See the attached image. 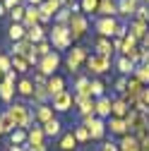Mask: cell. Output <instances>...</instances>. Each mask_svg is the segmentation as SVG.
Returning <instances> with one entry per match:
<instances>
[{"label": "cell", "mask_w": 149, "mask_h": 151, "mask_svg": "<svg viewBox=\"0 0 149 151\" xmlns=\"http://www.w3.org/2000/svg\"><path fill=\"white\" fill-rule=\"evenodd\" d=\"M7 113H10V118L14 120L17 129H29L31 122H34V110L27 103H12L7 108Z\"/></svg>", "instance_id": "6da1fadb"}, {"label": "cell", "mask_w": 149, "mask_h": 151, "mask_svg": "<svg viewBox=\"0 0 149 151\" xmlns=\"http://www.w3.org/2000/svg\"><path fill=\"white\" fill-rule=\"evenodd\" d=\"M48 41L55 50H67L72 46V36H70L67 24H55L53 22V29L48 31Z\"/></svg>", "instance_id": "7a4b0ae2"}, {"label": "cell", "mask_w": 149, "mask_h": 151, "mask_svg": "<svg viewBox=\"0 0 149 151\" xmlns=\"http://www.w3.org/2000/svg\"><path fill=\"white\" fill-rule=\"evenodd\" d=\"M67 29H70L72 41L84 39V36H87V31H89V19H87V14H84V12H72L70 22H67Z\"/></svg>", "instance_id": "3957f363"}, {"label": "cell", "mask_w": 149, "mask_h": 151, "mask_svg": "<svg viewBox=\"0 0 149 151\" xmlns=\"http://www.w3.org/2000/svg\"><path fill=\"white\" fill-rule=\"evenodd\" d=\"M87 58H89L87 48H84V46H74V48L67 50V55H65V67H67L70 72H80V67H82V63H87Z\"/></svg>", "instance_id": "277c9868"}, {"label": "cell", "mask_w": 149, "mask_h": 151, "mask_svg": "<svg viewBox=\"0 0 149 151\" xmlns=\"http://www.w3.org/2000/svg\"><path fill=\"white\" fill-rule=\"evenodd\" d=\"M87 70L94 72V74H103L111 70V55H101V53H91L87 58Z\"/></svg>", "instance_id": "5b68a950"}, {"label": "cell", "mask_w": 149, "mask_h": 151, "mask_svg": "<svg viewBox=\"0 0 149 151\" xmlns=\"http://www.w3.org/2000/svg\"><path fill=\"white\" fill-rule=\"evenodd\" d=\"M94 29H96V34L101 39H113L116 29H118V22H116V17H99L94 22Z\"/></svg>", "instance_id": "8992f818"}, {"label": "cell", "mask_w": 149, "mask_h": 151, "mask_svg": "<svg viewBox=\"0 0 149 151\" xmlns=\"http://www.w3.org/2000/svg\"><path fill=\"white\" fill-rule=\"evenodd\" d=\"M58 65H60V55L58 53H48V55H43V58L39 60V65H36V70H39L43 77H53L55 74V70H58Z\"/></svg>", "instance_id": "52a82bcc"}, {"label": "cell", "mask_w": 149, "mask_h": 151, "mask_svg": "<svg viewBox=\"0 0 149 151\" xmlns=\"http://www.w3.org/2000/svg\"><path fill=\"white\" fill-rule=\"evenodd\" d=\"M60 7H63V5H60V0H43V3L39 5V24L53 22Z\"/></svg>", "instance_id": "ba28073f"}, {"label": "cell", "mask_w": 149, "mask_h": 151, "mask_svg": "<svg viewBox=\"0 0 149 151\" xmlns=\"http://www.w3.org/2000/svg\"><path fill=\"white\" fill-rule=\"evenodd\" d=\"M51 106H53V110L55 113H65V110H70L72 106H74V93L72 91H60V93H55V96L51 99Z\"/></svg>", "instance_id": "9c48e42d"}, {"label": "cell", "mask_w": 149, "mask_h": 151, "mask_svg": "<svg viewBox=\"0 0 149 151\" xmlns=\"http://www.w3.org/2000/svg\"><path fill=\"white\" fill-rule=\"evenodd\" d=\"M82 125L89 129V137H91V139H101V137L106 134V125H103V120H101V118H96V115L84 118V122H82Z\"/></svg>", "instance_id": "30bf717a"}, {"label": "cell", "mask_w": 149, "mask_h": 151, "mask_svg": "<svg viewBox=\"0 0 149 151\" xmlns=\"http://www.w3.org/2000/svg\"><path fill=\"white\" fill-rule=\"evenodd\" d=\"M74 106L82 113V118H89V115H96L94 113V99L91 96H74Z\"/></svg>", "instance_id": "8fae6325"}, {"label": "cell", "mask_w": 149, "mask_h": 151, "mask_svg": "<svg viewBox=\"0 0 149 151\" xmlns=\"http://www.w3.org/2000/svg\"><path fill=\"white\" fill-rule=\"evenodd\" d=\"M53 113H55V110H53L51 103H41V106H36V108H34V120H36V122H41V125H46L48 120L55 118Z\"/></svg>", "instance_id": "7c38bea8"}, {"label": "cell", "mask_w": 149, "mask_h": 151, "mask_svg": "<svg viewBox=\"0 0 149 151\" xmlns=\"http://www.w3.org/2000/svg\"><path fill=\"white\" fill-rule=\"evenodd\" d=\"M46 39H48V31H46L43 24H34V27L27 29V41H31L34 46L41 43V41H46Z\"/></svg>", "instance_id": "4fadbf2b"}, {"label": "cell", "mask_w": 149, "mask_h": 151, "mask_svg": "<svg viewBox=\"0 0 149 151\" xmlns=\"http://www.w3.org/2000/svg\"><path fill=\"white\" fill-rule=\"evenodd\" d=\"M111 106H113V101H111L108 96H99L94 101V113H96V118H108L111 115Z\"/></svg>", "instance_id": "5bb4252c"}, {"label": "cell", "mask_w": 149, "mask_h": 151, "mask_svg": "<svg viewBox=\"0 0 149 151\" xmlns=\"http://www.w3.org/2000/svg\"><path fill=\"white\" fill-rule=\"evenodd\" d=\"M46 91H48L51 99L55 96V93L65 91V79L60 77V74H53V77H48V82H46Z\"/></svg>", "instance_id": "9a60e30c"}, {"label": "cell", "mask_w": 149, "mask_h": 151, "mask_svg": "<svg viewBox=\"0 0 149 151\" xmlns=\"http://www.w3.org/2000/svg\"><path fill=\"white\" fill-rule=\"evenodd\" d=\"M7 36H10L12 43L22 41V39H27V27H24L22 22H12V24L7 27Z\"/></svg>", "instance_id": "2e32d148"}, {"label": "cell", "mask_w": 149, "mask_h": 151, "mask_svg": "<svg viewBox=\"0 0 149 151\" xmlns=\"http://www.w3.org/2000/svg\"><path fill=\"white\" fill-rule=\"evenodd\" d=\"M147 31H149V24H147V22H140V19H132V22H130V27H127V34H130V36H135L137 41L144 39Z\"/></svg>", "instance_id": "e0dca14e"}, {"label": "cell", "mask_w": 149, "mask_h": 151, "mask_svg": "<svg viewBox=\"0 0 149 151\" xmlns=\"http://www.w3.org/2000/svg\"><path fill=\"white\" fill-rule=\"evenodd\" d=\"M43 139H46V134H43V127L41 125H34V127L27 129V144L36 146V144H43Z\"/></svg>", "instance_id": "ac0fdd59"}, {"label": "cell", "mask_w": 149, "mask_h": 151, "mask_svg": "<svg viewBox=\"0 0 149 151\" xmlns=\"http://www.w3.org/2000/svg\"><path fill=\"white\" fill-rule=\"evenodd\" d=\"M101 17H116L118 14V3L116 0H99V10Z\"/></svg>", "instance_id": "d6986e66"}, {"label": "cell", "mask_w": 149, "mask_h": 151, "mask_svg": "<svg viewBox=\"0 0 149 151\" xmlns=\"http://www.w3.org/2000/svg\"><path fill=\"white\" fill-rule=\"evenodd\" d=\"M17 93H20V96H24V99H31V93H34V79H29V77H22L20 82H17Z\"/></svg>", "instance_id": "ffe728a7"}, {"label": "cell", "mask_w": 149, "mask_h": 151, "mask_svg": "<svg viewBox=\"0 0 149 151\" xmlns=\"http://www.w3.org/2000/svg\"><path fill=\"white\" fill-rule=\"evenodd\" d=\"M14 93H17V89H14V84H10V82H0V101L3 103H12L14 101Z\"/></svg>", "instance_id": "44dd1931"}, {"label": "cell", "mask_w": 149, "mask_h": 151, "mask_svg": "<svg viewBox=\"0 0 149 151\" xmlns=\"http://www.w3.org/2000/svg\"><path fill=\"white\" fill-rule=\"evenodd\" d=\"M27 29L34 27V24H39V7H34V5H24V22H22Z\"/></svg>", "instance_id": "7402d4cb"}, {"label": "cell", "mask_w": 149, "mask_h": 151, "mask_svg": "<svg viewBox=\"0 0 149 151\" xmlns=\"http://www.w3.org/2000/svg\"><path fill=\"white\" fill-rule=\"evenodd\" d=\"M74 96H91V79L77 77V82H74Z\"/></svg>", "instance_id": "603a6c76"}, {"label": "cell", "mask_w": 149, "mask_h": 151, "mask_svg": "<svg viewBox=\"0 0 149 151\" xmlns=\"http://www.w3.org/2000/svg\"><path fill=\"white\" fill-rule=\"evenodd\" d=\"M29 53H34V43H31V41H27V39L17 41V43L12 46V55H22V58H27Z\"/></svg>", "instance_id": "cb8c5ba5"}, {"label": "cell", "mask_w": 149, "mask_h": 151, "mask_svg": "<svg viewBox=\"0 0 149 151\" xmlns=\"http://www.w3.org/2000/svg\"><path fill=\"white\" fill-rule=\"evenodd\" d=\"M116 3H118V14H123V17H132L137 12L135 0H116Z\"/></svg>", "instance_id": "d4e9b609"}, {"label": "cell", "mask_w": 149, "mask_h": 151, "mask_svg": "<svg viewBox=\"0 0 149 151\" xmlns=\"http://www.w3.org/2000/svg\"><path fill=\"white\" fill-rule=\"evenodd\" d=\"M130 113V106H127V101H123V99H116L113 101V106H111V115L113 118H125Z\"/></svg>", "instance_id": "484cf974"}, {"label": "cell", "mask_w": 149, "mask_h": 151, "mask_svg": "<svg viewBox=\"0 0 149 151\" xmlns=\"http://www.w3.org/2000/svg\"><path fill=\"white\" fill-rule=\"evenodd\" d=\"M58 149H60V151H74V149H77V139H74L72 132H65V134L60 137Z\"/></svg>", "instance_id": "4316f807"}, {"label": "cell", "mask_w": 149, "mask_h": 151, "mask_svg": "<svg viewBox=\"0 0 149 151\" xmlns=\"http://www.w3.org/2000/svg\"><path fill=\"white\" fill-rule=\"evenodd\" d=\"M120 151H140V139H137V137H132V134H123Z\"/></svg>", "instance_id": "83f0119b"}, {"label": "cell", "mask_w": 149, "mask_h": 151, "mask_svg": "<svg viewBox=\"0 0 149 151\" xmlns=\"http://www.w3.org/2000/svg\"><path fill=\"white\" fill-rule=\"evenodd\" d=\"M108 129L113 132V134H125V132H127V122H125V118H111Z\"/></svg>", "instance_id": "f1b7e54d"}, {"label": "cell", "mask_w": 149, "mask_h": 151, "mask_svg": "<svg viewBox=\"0 0 149 151\" xmlns=\"http://www.w3.org/2000/svg\"><path fill=\"white\" fill-rule=\"evenodd\" d=\"M41 127H43V134H46V137H58V134H60V120H58V118L48 120V122L41 125Z\"/></svg>", "instance_id": "f546056e"}, {"label": "cell", "mask_w": 149, "mask_h": 151, "mask_svg": "<svg viewBox=\"0 0 149 151\" xmlns=\"http://www.w3.org/2000/svg\"><path fill=\"white\" fill-rule=\"evenodd\" d=\"M10 58H12V70H14L17 74L29 72V63H27V58H22V55H10Z\"/></svg>", "instance_id": "4dcf8cb0"}, {"label": "cell", "mask_w": 149, "mask_h": 151, "mask_svg": "<svg viewBox=\"0 0 149 151\" xmlns=\"http://www.w3.org/2000/svg\"><path fill=\"white\" fill-rule=\"evenodd\" d=\"M94 48H96V53H101V55H111V53H113V43H111V39H99V41L94 43Z\"/></svg>", "instance_id": "1f68e13d"}, {"label": "cell", "mask_w": 149, "mask_h": 151, "mask_svg": "<svg viewBox=\"0 0 149 151\" xmlns=\"http://www.w3.org/2000/svg\"><path fill=\"white\" fill-rule=\"evenodd\" d=\"M0 122H3V127H5V134H12V132L17 129V125H14V120L10 118V113H7V110L0 113Z\"/></svg>", "instance_id": "d6a6232c"}, {"label": "cell", "mask_w": 149, "mask_h": 151, "mask_svg": "<svg viewBox=\"0 0 149 151\" xmlns=\"http://www.w3.org/2000/svg\"><path fill=\"white\" fill-rule=\"evenodd\" d=\"M10 144H12V146H22V144H27V129H14L12 134H10Z\"/></svg>", "instance_id": "836d02e7"}, {"label": "cell", "mask_w": 149, "mask_h": 151, "mask_svg": "<svg viewBox=\"0 0 149 151\" xmlns=\"http://www.w3.org/2000/svg\"><path fill=\"white\" fill-rule=\"evenodd\" d=\"M34 50H36V55H39V60H41L43 55L53 53V46H51V41L46 39V41H41V43H36V46H34Z\"/></svg>", "instance_id": "e575fe53"}, {"label": "cell", "mask_w": 149, "mask_h": 151, "mask_svg": "<svg viewBox=\"0 0 149 151\" xmlns=\"http://www.w3.org/2000/svg\"><path fill=\"white\" fill-rule=\"evenodd\" d=\"M118 70H120L123 74H130V72H135V63L130 60V58H125V55H123V58L118 60Z\"/></svg>", "instance_id": "d590c367"}, {"label": "cell", "mask_w": 149, "mask_h": 151, "mask_svg": "<svg viewBox=\"0 0 149 151\" xmlns=\"http://www.w3.org/2000/svg\"><path fill=\"white\" fill-rule=\"evenodd\" d=\"M80 7H82L84 14H91V12L99 10V0H80Z\"/></svg>", "instance_id": "8d00e7d4"}, {"label": "cell", "mask_w": 149, "mask_h": 151, "mask_svg": "<svg viewBox=\"0 0 149 151\" xmlns=\"http://www.w3.org/2000/svg\"><path fill=\"white\" fill-rule=\"evenodd\" d=\"M72 134H74L77 142H89V139H91V137H89V129H87L84 125H77V127L72 129Z\"/></svg>", "instance_id": "74e56055"}, {"label": "cell", "mask_w": 149, "mask_h": 151, "mask_svg": "<svg viewBox=\"0 0 149 151\" xmlns=\"http://www.w3.org/2000/svg\"><path fill=\"white\" fill-rule=\"evenodd\" d=\"M70 17H72V12H70L67 7H60L53 22H55V24H67V22H70Z\"/></svg>", "instance_id": "f35d334b"}, {"label": "cell", "mask_w": 149, "mask_h": 151, "mask_svg": "<svg viewBox=\"0 0 149 151\" xmlns=\"http://www.w3.org/2000/svg\"><path fill=\"white\" fill-rule=\"evenodd\" d=\"M10 70H12V58H10L7 53H0V72L7 74Z\"/></svg>", "instance_id": "ab89813d"}, {"label": "cell", "mask_w": 149, "mask_h": 151, "mask_svg": "<svg viewBox=\"0 0 149 151\" xmlns=\"http://www.w3.org/2000/svg\"><path fill=\"white\" fill-rule=\"evenodd\" d=\"M103 96V82L101 79H91V99Z\"/></svg>", "instance_id": "60d3db41"}, {"label": "cell", "mask_w": 149, "mask_h": 151, "mask_svg": "<svg viewBox=\"0 0 149 151\" xmlns=\"http://www.w3.org/2000/svg\"><path fill=\"white\" fill-rule=\"evenodd\" d=\"M7 14L12 17V22H24V5H17V7H12Z\"/></svg>", "instance_id": "b9f144b4"}, {"label": "cell", "mask_w": 149, "mask_h": 151, "mask_svg": "<svg viewBox=\"0 0 149 151\" xmlns=\"http://www.w3.org/2000/svg\"><path fill=\"white\" fill-rule=\"evenodd\" d=\"M135 19H140V22H149V7H144V5H137Z\"/></svg>", "instance_id": "7bdbcfd3"}, {"label": "cell", "mask_w": 149, "mask_h": 151, "mask_svg": "<svg viewBox=\"0 0 149 151\" xmlns=\"http://www.w3.org/2000/svg\"><path fill=\"white\" fill-rule=\"evenodd\" d=\"M135 79H140V82H142V84H147V82H149V70H147V67H144V65H142V67H137V70H135Z\"/></svg>", "instance_id": "ee69618b"}, {"label": "cell", "mask_w": 149, "mask_h": 151, "mask_svg": "<svg viewBox=\"0 0 149 151\" xmlns=\"http://www.w3.org/2000/svg\"><path fill=\"white\" fill-rule=\"evenodd\" d=\"M0 3H3V5L7 7V12H10L12 7H17V5H22V0H0Z\"/></svg>", "instance_id": "f6af8a7d"}, {"label": "cell", "mask_w": 149, "mask_h": 151, "mask_svg": "<svg viewBox=\"0 0 149 151\" xmlns=\"http://www.w3.org/2000/svg\"><path fill=\"white\" fill-rule=\"evenodd\" d=\"M125 89H127V82H125V79H118V82H116V91H118V93H125Z\"/></svg>", "instance_id": "bcb514c9"}, {"label": "cell", "mask_w": 149, "mask_h": 151, "mask_svg": "<svg viewBox=\"0 0 149 151\" xmlns=\"http://www.w3.org/2000/svg\"><path fill=\"white\" fill-rule=\"evenodd\" d=\"M101 151H118V144H113V142H106Z\"/></svg>", "instance_id": "7dc6e473"}, {"label": "cell", "mask_w": 149, "mask_h": 151, "mask_svg": "<svg viewBox=\"0 0 149 151\" xmlns=\"http://www.w3.org/2000/svg\"><path fill=\"white\" fill-rule=\"evenodd\" d=\"M27 149H29V151H46V144H36V146L27 144Z\"/></svg>", "instance_id": "c3c4849f"}, {"label": "cell", "mask_w": 149, "mask_h": 151, "mask_svg": "<svg viewBox=\"0 0 149 151\" xmlns=\"http://www.w3.org/2000/svg\"><path fill=\"white\" fill-rule=\"evenodd\" d=\"M140 99H142V101L149 106V86H144V91H142V96H140Z\"/></svg>", "instance_id": "681fc988"}, {"label": "cell", "mask_w": 149, "mask_h": 151, "mask_svg": "<svg viewBox=\"0 0 149 151\" xmlns=\"http://www.w3.org/2000/svg\"><path fill=\"white\" fill-rule=\"evenodd\" d=\"M41 3H43V0H27V5H34V7H39Z\"/></svg>", "instance_id": "f907efd6"}, {"label": "cell", "mask_w": 149, "mask_h": 151, "mask_svg": "<svg viewBox=\"0 0 149 151\" xmlns=\"http://www.w3.org/2000/svg\"><path fill=\"white\" fill-rule=\"evenodd\" d=\"M5 14H7V7H5L3 3H0V17H5Z\"/></svg>", "instance_id": "816d5d0a"}, {"label": "cell", "mask_w": 149, "mask_h": 151, "mask_svg": "<svg viewBox=\"0 0 149 151\" xmlns=\"http://www.w3.org/2000/svg\"><path fill=\"white\" fill-rule=\"evenodd\" d=\"M70 3H72V0H60V5H63V7H67Z\"/></svg>", "instance_id": "f5cc1de1"}, {"label": "cell", "mask_w": 149, "mask_h": 151, "mask_svg": "<svg viewBox=\"0 0 149 151\" xmlns=\"http://www.w3.org/2000/svg\"><path fill=\"white\" fill-rule=\"evenodd\" d=\"M144 46L149 48V31H147V36H144Z\"/></svg>", "instance_id": "db71d44e"}, {"label": "cell", "mask_w": 149, "mask_h": 151, "mask_svg": "<svg viewBox=\"0 0 149 151\" xmlns=\"http://www.w3.org/2000/svg\"><path fill=\"white\" fill-rule=\"evenodd\" d=\"M5 134V127H3V122H0V137H3Z\"/></svg>", "instance_id": "11a10c76"}, {"label": "cell", "mask_w": 149, "mask_h": 151, "mask_svg": "<svg viewBox=\"0 0 149 151\" xmlns=\"http://www.w3.org/2000/svg\"><path fill=\"white\" fill-rule=\"evenodd\" d=\"M144 67H147V70H149V58H147V60H144Z\"/></svg>", "instance_id": "9f6ffc18"}, {"label": "cell", "mask_w": 149, "mask_h": 151, "mask_svg": "<svg viewBox=\"0 0 149 151\" xmlns=\"http://www.w3.org/2000/svg\"><path fill=\"white\" fill-rule=\"evenodd\" d=\"M0 82H3V72H0Z\"/></svg>", "instance_id": "6f0895ef"}, {"label": "cell", "mask_w": 149, "mask_h": 151, "mask_svg": "<svg viewBox=\"0 0 149 151\" xmlns=\"http://www.w3.org/2000/svg\"><path fill=\"white\" fill-rule=\"evenodd\" d=\"M0 103H3V101H0ZM0 108H3V106H0ZM0 113H3V110H0Z\"/></svg>", "instance_id": "680465c9"}, {"label": "cell", "mask_w": 149, "mask_h": 151, "mask_svg": "<svg viewBox=\"0 0 149 151\" xmlns=\"http://www.w3.org/2000/svg\"><path fill=\"white\" fill-rule=\"evenodd\" d=\"M135 3H140V0H135Z\"/></svg>", "instance_id": "91938a15"}, {"label": "cell", "mask_w": 149, "mask_h": 151, "mask_svg": "<svg viewBox=\"0 0 149 151\" xmlns=\"http://www.w3.org/2000/svg\"><path fill=\"white\" fill-rule=\"evenodd\" d=\"M147 3H149V0H147Z\"/></svg>", "instance_id": "94428289"}]
</instances>
